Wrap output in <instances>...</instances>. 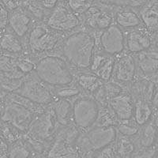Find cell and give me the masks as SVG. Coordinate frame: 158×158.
Masks as SVG:
<instances>
[{"label":"cell","instance_id":"1","mask_svg":"<svg viewBox=\"0 0 158 158\" xmlns=\"http://www.w3.org/2000/svg\"><path fill=\"white\" fill-rule=\"evenodd\" d=\"M96 48L97 32L81 25L65 36L60 47V55L74 74L89 69Z\"/></svg>","mask_w":158,"mask_h":158},{"label":"cell","instance_id":"2","mask_svg":"<svg viewBox=\"0 0 158 158\" xmlns=\"http://www.w3.org/2000/svg\"><path fill=\"white\" fill-rule=\"evenodd\" d=\"M1 101V120L10 124L25 135L38 111L45 107L37 104L16 93L3 94Z\"/></svg>","mask_w":158,"mask_h":158},{"label":"cell","instance_id":"3","mask_svg":"<svg viewBox=\"0 0 158 158\" xmlns=\"http://www.w3.org/2000/svg\"><path fill=\"white\" fill-rule=\"evenodd\" d=\"M65 36L48 26L44 21H36L22 40L25 53L36 59L47 55H60V47Z\"/></svg>","mask_w":158,"mask_h":158},{"label":"cell","instance_id":"4","mask_svg":"<svg viewBox=\"0 0 158 158\" xmlns=\"http://www.w3.org/2000/svg\"><path fill=\"white\" fill-rule=\"evenodd\" d=\"M60 125L50 106L38 111L24 137L36 153L44 154Z\"/></svg>","mask_w":158,"mask_h":158},{"label":"cell","instance_id":"5","mask_svg":"<svg viewBox=\"0 0 158 158\" xmlns=\"http://www.w3.org/2000/svg\"><path fill=\"white\" fill-rule=\"evenodd\" d=\"M35 73L51 88L67 85L74 81V73L61 55H47L39 58Z\"/></svg>","mask_w":158,"mask_h":158},{"label":"cell","instance_id":"6","mask_svg":"<svg viewBox=\"0 0 158 158\" xmlns=\"http://www.w3.org/2000/svg\"><path fill=\"white\" fill-rule=\"evenodd\" d=\"M115 127L94 126L81 131L75 142L81 158H93L98 151L113 143L117 138Z\"/></svg>","mask_w":158,"mask_h":158},{"label":"cell","instance_id":"7","mask_svg":"<svg viewBox=\"0 0 158 158\" xmlns=\"http://www.w3.org/2000/svg\"><path fill=\"white\" fill-rule=\"evenodd\" d=\"M81 131L74 124L60 126L49 145L45 156L48 158H81L75 142Z\"/></svg>","mask_w":158,"mask_h":158},{"label":"cell","instance_id":"8","mask_svg":"<svg viewBox=\"0 0 158 158\" xmlns=\"http://www.w3.org/2000/svg\"><path fill=\"white\" fill-rule=\"evenodd\" d=\"M100 104L90 94H81L73 101V124L80 131L94 126L98 117Z\"/></svg>","mask_w":158,"mask_h":158},{"label":"cell","instance_id":"9","mask_svg":"<svg viewBox=\"0 0 158 158\" xmlns=\"http://www.w3.org/2000/svg\"><path fill=\"white\" fill-rule=\"evenodd\" d=\"M15 93L41 107H48L55 99L52 88L42 81L35 72L24 77L22 85Z\"/></svg>","mask_w":158,"mask_h":158},{"label":"cell","instance_id":"10","mask_svg":"<svg viewBox=\"0 0 158 158\" xmlns=\"http://www.w3.org/2000/svg\"><path fill=\"white\" fill-rule=\"evenodd\" d=\"M44 22L52 29L67 35L82 25L81 16L70 9L67 2H59Z\"/></svg>","mask_w":158,"mask_h":158},{"label":"cell","instance_id":"11","mask_svg":"<svg viewBox=\"0 0 158 158\" xmlns=\"http://www.w3.org/2000/svg\"><path fill=\"white\" fill-rule=\"evenodd\" d=\"M115 8L101 3L96 0L93 5L81 15L82 25L94 32L107 29L115 23Z\"/></svg>","mask_w":158,"mask_h":158},{"label":"cell","instance_id":"12","mask_svg":"<svg viewBox=\"0 0 158 158\" xmlns=\"http://www.w3.org/2000/svg\"><path fill=\"white\" fill-rule=\"evenodd\" d=\"M97 47L106 54L116 56L125 51V33L115 23L97 32Z\"/></svg>","mask_w":158,"mask_h":158},{"label":"cell","instance_id":"13","mask_svg":"<svg viewBox=\"0 0 158 158\" xmlns=\"http://www.w3.org/2000/svg\"><path fill=\"white\" fill-rule=\"evenodd\" d=\"M137 76L138 69L135 55L124 51L123 53L115 56L111 81L127 87L135 81Z\"/></svg>","mask_w":158,"mask_h":158},{"label":"cell","instance_id":"14","mask_svg":"<svg viewBox=\"0 0 158 158\" xmlns=\"http://www.w3.org/2000/svg\"><path fill=\"white\" fill-rule=\"evenodd\" d=\"M125 33V51L131 54L136 55L152 47L153 37L143 25L124 31Z\"/></svg>","mask_w":158,"mask_h":158},{"label":"cell","instance_id":"15","mask_svg":"<svg viewBox=\"0 0 158 158\" xmlns=\"http://www.w3.org/2000/svg\"><path fill=\"white\" fill-rule=\"evenodd\" d=\"M36 21L29 11L22 5L9 13L7 27L23 40Z\"/></svg>","mask_w":158,"mask_h":158},{"label":"cell","instance_id":"16","mask_svg":"<svg viewBox=\"0 0 158 158\" xmlns=\"http://www.w3.org/2000/svg\"><path fill=\"white\" fill-rule=\"evenodd\" d=\"M114 64L115 56L106 54L97 47L92 57L89 70L96 74L101 81L107 82L111 80Z\"/></svg>","mask_w":158,"mask_h":158},{"label":"cell","instance_id":"17","mask_svg":"<svg viewBox=\"0 0 158 158\" xmlns=\"http://www.w3.org/2000/svg\"><path fill=\"white\" fill-rule=\"evenodd\" d=\"M108 106L115 113L118 121L133 118L135 102L127 87L120 94L110 100Z\"/></svg>","mask_w":158,"mask_h":158},{"label":"cell","instance_id":"18","mask_svg":"<svg viewBox=\"0 0 158 158\" xmlns=\"http://www.w3.org/2000/svg\"><path fill=\"white\" fill-rule=\"evenodd\" d=\"M151 48L135 55L138 74L140 73L145 77L153 75L158 71V51Z\"/></svg>","mask_w":158,"mask_h":158},{"label":"cell","instance_id":"19","mask_svg":"<svg viewBox=\"0 0 158 158\" xmlns=\"http://www.w3.org/2000/svg\"><path fill=\"white\" fill-rule=\"evenodd\" d=\"M0 52L15 56L25 53L22 39L8 27L0 32Z\"/></svg>","mask_w":158,"mask_h":158},{"label":"cell","instance_id":"20","mask_svg":"<svg viewBox=\"0 0 158 158\" xmlns=\"http://www.w3.org/2000/svg\"><path fill=\"white\" fill-rule=\"evenodd\" d=\"M115 23L123 31L135 29L142 25L139 14L133 7H115L114 12Z\"/></svg>","mask_w":158,"mask_h":158},{"label":"cell","instance_id":"21","mask_svg":"<svg viewBox=\"0 0 158 158\" xmlns=\"http://www.w3.org/2000/svg\"><path fill=\"white\" fill-rule=\"evenodd\" d=\"M73 101L74 99L55 98L49 105L60 126L73 124Z\"/></svg>","mask_w":158,"mask_h":158},{"label":"cell","instance_id":"22","mask_svg":"<svg viewBox=\"0 0 158 158\" xmlns=\"http://www.w3.org/2000/svg\"><path fill=\"white\" fill-rule=\"evenodd\" d=\"M74 75V81L84 94L92 95L104 83L96 74L89 70L77 72Z\"/></svg>","mask_w":158,"mask_h":158},{"label":"cell","instance_id":"23","mask_svg":"<svg viewBox=\"0 0 158 158\" xmlns=\"http://www.w3.org/2000/svg\"><path fill=\"white\" fill-rule=\"evenodd\" d=\"M0 77L8 79H23L25 74L17 64V56L0 52Z\"/></svg>","mask_w":158,"mask_h":158},{"label":"cell","instance_id":"24","mask_svg":"<svg viewBox=\"0 0 158 158\" xmlns=\"http://www.w3.org/2000/svg\"><path fill=\"white\" fill-rule=\"evenodd\" d=\"M139 16L142 25L151 32H158V4L147 3L141 6Z\"/></svg>","mask_w":158,"mask_h":158},{"label":"cell","instance_id":"25","mask_svg":"<svg viewBox=\"0 0 158 158\" xmlns=\"http://www.w3.org/2000/svg\"><path fill=\"white\" fill-rule=\"evenodd\" d=\"M135 148H149L155 145L158 138V131L153 123L149 121L140 127L138 131Z\"/></svg>","mask_w":158,"mask_h":158},{"label":"cell","instance_id":"26","mask_svg":"<svg viewBox=\"0 0 158 158\" xmlns=\"http://www.w3.org/2000/svg\"><path fill=\"white\" fill-rule=\"evenodd\" d=\"M133 119L139 127H142L151 120L153 115V107L151 102L146 99H135L134 100Z\"/></svg>","mask_w":158,"mask_h":158},{"label":"cell","instance_id":"27","mask_svg":"<svg viewBox=\"0 0 158 158\" xmlns=\"http://www.w3.org/2000/svg\"><path fill=\"white\" fill-rule=\"evenodd\" d=\"M35 152L25 137L9 145L7 158H32Z\"/></svg>","mask_w":158,"mask_h":158},{"label":"cell","instance_id":"28","mask_svg":"<svg viewBox=\"0 0 158 158\" xmlns=\"http://www.w3.org/2000/svg\"><path fill=\"white\" fill-rule=\"evenodd\" d=\"M52 94L55 98H66V99H74L82 94L80 87L77 85L75 81L71 84L63 85V86L52 88Z\"/></svg>","mask_w":158,"mask_h":158},{"label":"cell","instance_id":"29","mask_svg":"<svg viewBox=\"0 0 158 158\" xmlns=\"http://www.w3.org/2000/svg\"><path fill=\"white\" fill-rule=\"evenodd\" d=\"M118 119L115 116L109 106L100 107L98 117L94 126L98 127H115L118 124Z\"/></svg>","mask_w":158,"mask_h":158},{"label":"cell","instance_id":"30","mask_svg":"<svg viewBox=\"0 0 158 158\" xmlns=\"http://www.w3.org/2000/svg\"><path fill=\"white\" fill-rule=\"evenodd\" d=\"M140 127H141L138 126L133 118L129 120L118 121V124L115 126L118 135L130 138H135L138 135Z\"/></svg>","mask_w":158,"mask_h":158},{"label":"cell","instance_id":"31","mask_svg":"<svg viewBox=\"0 0 158 158\" xmlns=\"http://www.w3.org/2000/svg\"><path fill=\"white\" fill-rule=\"evenodd\" d=\"M97 2L112 7H141L144 0H97Z\"/></svg>","mask_w":158,"mask_h":158},{"label":"cell","instance_id":"32","mask_svg":"<svg viewBox=\"0 0 158 158\" xmlns=\"http://www.w3.org/2000/svg\"><path fill=\"white\" fill-rule=\"evenodd\" d=\"M96 0H67V4L71 10L81 16Z\"/></svg>","mask_w":158,"mask_h":158},{"label":"cell","instance_id":"33","mask_svg":"<svg viewBox=\"0 0 158 158\" xmlns=\"http://www.w3.org/2000/svg\"><path fill=\"white\" fill-rule=\"evenodd\" d=\"M130 158H158V151L155 146L149 148H135Z\"/></svg>","mask_w":158,"mask_h":158},{"label":"cell","instance_id":"34","mask_svg":"<svg viewBox=\"0 0 158 158\" xmlns=\"http://www.w3.org/2000/svg\"><path fill=\"white\" fill-rule=\"evenodd\" d=\"M93 158H123V156L117 149L115 142H114L109 146L98 151Z\"/></svg>","mask_w":158,"mask_h":158},{"label":"cell","instance_id":"35","mask_svg":"<svg viewBox=\"0 0 158 158\" xmlns=\"http://www.w3.org/2000/svg\"><path fill=\"white\" fill-rule=\"evenodd\" d=\"M9 13V10L0 1V32L7 27Z\"/></svg>","mask_w":158,"mask_h":158},{"label":"cell","instance_id":"36","mask_svg":"<svg viewBox=\"0 0 158 158\" xmlns=\"http://www.w3.org/2000/svg\"><path fill=\"white\" fill-rule=\"evenodd\" d=\"M47 12H50L59 3L60 0H33Z\"/></svg>","mask_w":158,"mask_h":158},{"label":"cell","instance_id":"37","mask_svg":"<svg viewBox=\"0 0 158 158\" xmlns=\"http://www.w3.org/2000/svg\"><path fill=\"white\" fill-rule=\"evenodd\" d=\"M0 1L2 2L4 6L9 10V12L23 5V2L22 0H0Z\"/></svg>","mask_w":158,"mask_h":158},{"label":"cell","instance_id":"38","mask_svg":"<svg viewBox=\"0 0 158 158\" xmlns=\"http://www.w3.org/2000/svg\"><path fill=\"white\" fill-rule=\"evenodd\" d=\"M9 144L0 135V158H7Z\"/></svg>","mask_w":158,"mask_h":158},{"label":"cell","instance_id":"39","mask_svg":"<svg viewBox=\"0 0 158 158\" xmlns=\"http://www.w3.org/2000/svg\"><path fill=\"white\" fill-rule=\"evenodd\" d=\"M151 105L153 108H155L156 110H158V90L153 93V95L151 97Z\"/></svg>","mask_w":158,"mask_h":158},{"label":"cell","instance_id":"40","mask_svg":"<svg viewBox=\"0 0 158 158\" xmlns=\"http://www.w3.org/2000/svg\"><path fill=\"white\" fill-rule=\"evenodd\" d=\"M150 121L153 123V125L158 130V110H156V112H153V115H152Z\"/></svg>","mask_w":158,"mask_h":158},{"label":"cell","instance_id":"41","mask_svg":"<svg viewBox=\"0 0 158 158\" xmlns=\"http://www.w3.org/2000/svg\"><path fill=\"white\" fill-rule=\"evenodd\" d=\"M32 158H48L45 156V154H41V153H34Z\"/></svg>","mask_w":158,"mask_h":158},{"label":"cell","instance_id":"42","mask_svg":"<svg viewBox=\"0 0 158 158\" xmlns=\"http://www.w3.org/2000/svg\"><path fill=\"white\" fill-rule=\"evenodd\" d=\"M2 123V120H1V101H0V123Z\"/></svg>","mask_w":158,"mask_h":158},{"label":"cell","instance_id":"43","mask_svg":"<svg viewBox=\"0 0 158 158\" xmlns=\"http://www.w3.org/2000/svg\"><path fill=\"white\" fill-rule=\"evenodd\" d=\"M2 94H3V93H2V92L0 91V98H1V97L2 96Z\"/></svg>","mask_w":158,"mask_h":158},{"label":"cell","instance_id":"44","mask_svg":"<svg viewBox=\"0 0 158 158\" xmlns=\"http://www.w3.org/2000/svg\"><path fill=\"white\" fill-rule=\"evenodd\" d=\"M22 2H23V3H24V2H25V1H27V0H22Z\"/></svg>","mask_w":158,"mask_h":158}]
</instances>
